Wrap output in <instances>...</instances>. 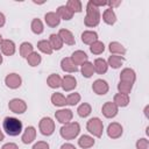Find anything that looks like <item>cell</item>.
I'll return each mask as SVG.
<instances>
[{
    "label": "cell",
    "mask_w": 149,
    "mask_h": 149,
    "mask_svg": "<svg viewBox=\"0 0 149 149\" xmlns=\"http://www.w3.org/2000/svg\"><path fill=\"white\" fill-rule=\"evenodd\" d=\"M133 90V84H129V83H123V81H119L118 84V91L119 93H123V94H128L132 92Z\"/></svg>",
    "instance_id": "obj_40"
},
{
    "label": "cell",
    "mask_w": 149,
    "mask_h": 149,
    "mask_svg": "<svg viewBox=\"0 0 149 149\" xmlns=\"http://www.w3.org/2000/svg\"><path fill=\"white\" fill-rule=\"evenodd\" d=\"M31 149H49V143L45 141H37L36 143H34Z\"/></svg>",
    "instance_id": "obj_42"
},
{
    "label": "cell",
    "mask_w": 149,
    "mask_h": 149,
    "mask_svg": "<svg viewBox=\"0 0 149 149\" xmlns=\"http://www.w3.org/2000/svg\"><path fill=\"white\" fill-rule=\"evenodd\" d=\"M101 113L107 119H113L119 113V107L113 101H106L101 107Z\"/></svg>",
    "instance_id": "obj_8"
},
{
    "label": "cell",
    "mask_w": 149,
    "mask_h": 149,
    "mask_svg": "<svg viewBox=\"0 0 149 149\" xmlns=\"http://www.w3.org/2000/svg\"><path fill=\"white\" fill-rule=\"evenodd\" d=\"M2 62H3V57H2V54H1V51H0V65L2 64Z\"/></svg>",
    "instance_id": "obj_49"
},
{
    "label": "cell",
    "mask_w": 149,
    "mask_h": 149,
    "mask_svg": "<svg viewBox=\"0 0 149 149\" xmlns=\"http://www.w3.org/2000/svg\"><path fill=\"white\" fill-rule=\"evenodd\" d=\"M58 35H59V37L62 38L63 43H65V44H68V45H74V44H76L74 36H73V34H72L69 29H65V28L59 29Z\"/></svg>",
    "instance_id": "obj_18"
},
{
    "label": "cell",
    "mask_w": 149,
    "mask_h": 149,
    "mask_svg": "<svg viewBox=\"0 0 149 149\" xmlns=\"http://www.w3.org/2000/svg\"><path fill=\"white\" fill-rule=\"evenodd\" d=\"M49 43H50V47L52 48V50H61L63 48V41L62 38L59 37L58 34H51L49 36Z\"/></svg>",
    "instance_id": "obj_30"
},
{
    "label": "cell",
    "mask_w": 149,
    "mask_h": 149,
    "mask_svg": "<svg viewBox=\"0 0 149 149\" xmlns=\"http://www.w3.org/2000/svg\"><path fill=\"white\" fill-rule=\"evenodd\" d=\"M1 149H19V147L14 142H7L1 147Z\"/></svg>",
    "instance_id": "obj_43"
},
{
    "label": "cell",
    "mask_w": 149,
    "mask_h": 149,
    "mask_svg": "<svg viewBox=\"0 0 149 149\" xmlns=\"http://www.w3.org/2000/svg\"><path fill=\"white\" fill-rule=\"evenodd\" d=\"M44 21H45L47 26L50 27V28H55V27L59 26V23H61V19H59V16L57 15L56 12H48V13H45Z\"/></svg>",
    "instance_id": "obj_17"
},
{
    "label": "cell",
    "mask_w": 149,
    "mask_h": 149,
    "mask_svg": "<svg viewBox=\"0 0 149 149\" xmlns=\"http://www.w3.org/2000/svg\"><path fill=\"white\" fill-rule=\"evenodd\" d=\"M5 23H6V16L3 15V13H1V12H0V28H1V27H3V26H5Z\"/></svg>",
    "instance_id": "obj_46"
},
{
    "label": "cell",
    "mask_w": 149,
    "mask_h": 149,
    "mask_svg": "<svg viewBox=\"0 0 149 149\" xmlns=\"http://www.w3.org/2000/svg\"><path fill=\"white\" fill-rule=\"evenodd\" d=\"M101 14L100 9L93 5V2L90 0L86 3V16L84 19V24L88 28H94L100 23Z\"/></svg>",
    "instance_id": "obj_1"
},
{
    "label": "cell",
    "mask_w": 149,
    "mask_h": 149,
    "mask_svg": "<svg viewBox=\"0 0 149 149\" xmlns=\"http://www.w3.org/2000/svg\"><path fill=\"white\" fill-rule=\"evenodd\" d=\"M70 58L72 59V62H73L77 66H78V65H81V64H84L85 62L88 61L87 54H86L85 51H83V50H76V51H73Z\"/></svg>",
    "instance_id": "obj_19"
},
{
    "label": "cell",
    "mask_w": 149,
    "mask_h": 149,
    "mask_svg": "<svg viewBox=\"0 0 149 149\" xmlns=\"http://www.w3.org/2000/svg\"><path fill=\"white\" fill-rule=\"evenodd\" d=\"M27 63L28 65H30L31 68H35V66H38L42 62V56L37 52V51H33L27 58Z\"/></svg>",
    "instance_id": "obj_32"
},
{
    "label": "cell",
    "mask_w": 149,
    "mask_h": 149,
    "mask_svg": "<svg viewBox=\"0 0 149 149\" xmlns=\"http://www.w3.org/2000/svg\"><path fill=\"white\" fill-rule=\"evenodd\" d=\"M61 87L65 91V92H71L77 87V79L74 78V76L71 74H65L62 78V85Z\"/></svg>",
    "instance_id": "obj_12"
},
{
    "label": "cell",
    "mask_w": 149,
    "mask_h": 149,
    "mask_svg": "<svg viewBox=\"0 0 149 149\" xmlns=\"http://www.w3.org/2000/svg\"><path fill=\"white\" fill-rule=\"evenodd\" d=\"M93 68H94V72H97L98 74H104L108 70V64L104 58H95L93 62Z\"/></svg>",
    "instance_id": "obj_21"
},
{
    "label": "cell",
    "mask_w": 149,
    "mask_h": 149,
    "mask_svg": "<svg viewBox=\"0 0 149 149\" xmlns=\"http://www.w3.org/2000/svg\"><path fill=\"white\" fill-rule=\"evenodd\" d=\"M92 91L98 95H105L109 91V85L104 79H95L92 84Z\"/></svg>",
    "instance_id": "obj_11"
},
{
    "label": "cell",
    "mask_w": 149,
    "mask_h": 149,
    "mask_svg": "<svg viewBox=\"0 0 149 149\" xmlns=\"http://www.w3.org/2000/svg\"><path fill=\"white\" fill-rule=\"evenodd\" d=\"M106 132H107V135H108L109 139L116 140V139H119V137L122 136V134H123V127L119 122H111L108 125Z\"/></svg>",
    "instance_id": "obj_9"
},
{
    "label": "cell",
    "mask_w": 149,
    "mask_h": 149,
    "mask_svg": "<svg viewBox=\"0 0 149 149\" xmlns=\"http://www.w3.org/2000/svg\"><path fill=\"white\" fill-rule=\"evenodd\" d=\"M47 84L50 88H58L62 85V77L57 73H51L47 78Z\"/></svg>",
    "instance_id": "obj_28"
},
{
    "label": "cell",
    "mask_w": 149,
    "mask_h": 149,
    "mask_svg": "<svg viewBox=\"0 0 149 149\" xmlns=\"http://www.w3.org/2000/svg\"><path fill=\"white\" fill-rule=\"evenodd\" d=\"M79 133H80V125L76 121H70L63 125L59 129V135L64 140H73L79 135Z\"/></svg>",
    "instance_id": "obj_3"
},
{
    "label": "cell",
    "mask_w": 149,
    "mask_h": 149,
    "mask_svg": "<svg viewBox=\"0 0 149 149\" xmlns=\"http://www.w3.org/2000/svg\"><path fill=\"white\" fill-rule=\"evenodd\" d=\"M65 98H66V105H69V106H76L81 99V97L78 92H72V93L68 94V97H65Z\"/></svg>",
    "instance_id": "obj_39"
},
{
    "label": "cell",
    "mask_w": 149,
    "mask_h": 149,
    "mask_svg": "<svg viewBox=\"0 0 149 149\" xmlns=\"http://www.w3.org/2000/svg\"><path fill=\"white\" fill-rule=\"evenodd\" d=\"M36 139V128L34 126H28L23 133H22V136H21V140L24 144H30L35 141Z\"/></svg>",
    "instance_id": "obj_14"
},
{
    "label": "cell",
    "mask_w": 149,
    "mask_h": 149,
    "mask_svg": "<svg viewBox=\"0 0 149 149\" xmlns=\"http://www.w3.org/2000/svg\"><path fill=\"white\" fill-rule=\"evenodd\" d=\"M61 69L64 72H68V73H76L79 70L78 66L72 62V59L70 57L62 58V61H61Z\"/></svg>",
    "instance_id": "obj_16"
},
{
    "label": "cell",
    "mask_w": 149,
    "mask_h": 149,
    "mask_svg": "<svg viewBox=\"0 0 149 149\" xmlns=\"http://www.w3.org/2000/svg\"><path fill=\"white\" fill-rule=\"evenodd\" d=\"M108 50L112 55H119V56H125L127 52L126 48L120 42H116V41H113L108 44Z\"/></svg>",
    "instance_id": "obj_20"
},
{
    "label": "cell",
    "mask_w": 149,
    "mask_h": 149,
    "mask_svg": "<svg viewBox=\"0 0 149 149\" xmlns=\"http://www.w3.org/2000/svg\"><path fill=\"white\" fill-rule=\"evenodd\" d=\"M34 51V47L29 42H22L20 44V56L23 58H27L31 52Z\"/></svg>",
    "instance_id": "obj_34"
},
{
    "label": "cell",
    "mask_w": 149,
    "mask_h": 149,
    "mask_svg": "<svg viewBox=\"0 0 149 149\" xmlns=\"http://www.w3.org/2000/svg\"><path fill=\"white\" fill-rule=\"evenodd\" d=\"M5 140V134H3V132L1 130V128H0V142H2Z\"/></svg>",
    "instance_id": "obj_48"
},
{
    "label": "cell",
    "mask_w": 149,
    "mask_h": 149,
    "mask_svg": "<svg viewBox=\"0 0 149 149\" xmlns=\"http://www.w3.org/2000/svg\"><path fill=\"white\" fill-rule=\"evenodd\" d=\"M55 118L59 123L65 125V123H68V122H70L72 120L73 113H72V111L70 108H61V109L55 112Z\"/></svg>",
    "instance_id": "obj_10"
},
{
    "label": "cell",
    "mask_w": 149,
    "mask_h": 149,
    "mask_svg": "<svg viewBox=\"0 0 149 149\" xmlns=\"http://www.w3.org/2000/svg\"><path fill=\"white\" fill-rule=\"evenodd\" d=\"M0 49H1V54H3L5 56H13L15 54L16 45L12 40H2L0 44Z\"/></svg>",
    "instance_id": "obj_15"
},
{
    "label": "cell",
    "mask_w": 149,
    "mask_h": 149,
    "mask_svg": "<svg viewBox=\"0 0 149 149\" xmlns=\"http://www.w3.org/2000/svg\"><path fill=\"white\" fill-rule=\"evenodd\" d=\"M90 51L93 55H100V54H102L105 51V44H104V42H101L99 40L95 41V42H93L90 45Z\"/></svg>",
    "instance_id": "obj_38"
},
{
    "label": "cell",
    "mask_w": 149,
    "mask_h": 149,
    "mask_svg": "<svg viewBox=\"0 0 149 149\" xmlns=\"http://www.w3.org/2000/svg\"><path fill=\"white\" fill-rule=\"evenodd\" d=\"M80 72L83 74V77L85 78H91L94 73V68H93V63L91 62H85L84 64L80 65Z\"/></svg>",
    "instance_id": "obj_31"
},
{
    "label": "cell",
    "mask_w": 149,
    "mask_h": 149,
    "mask_svg": "<svg viewBox=\"0 0 149 149\" xmlns=\"http://www.w3.org/2000/svg\"><path fill=\"white\" fill-rule=\"evenodd\" d=\"M135 146H136V149H149V140L146 137L139 139L136 141Z\"/></svg>",
    "instance_id": "obj_41"
},
{
    "label": "cell",
    "mask_w": 149,
    "mask_h": 149,
    "mask_svg": "<svg viewBox=\"0 0 149 149\" xmlns=\"http://www.w3.org/2000/svg\"><path fill=\"white\" fill-rule=\"evenodd\" d=\"M73 14L74 13H80L83 10V3L80 0H69L65 5Z\"/></svg>",
    "instance_id": "obj_36"
},
{
    "label": "cell",
    "mask_w": 149,
    "mask_h": 149,
    "mask_svg": "<svg viewBox=\"0 0 149 149\" xmlns=\"http://www.w3.org/2000/svg\"><path fill=\"white\" fill-rule=\"evenodd\" d=\"M86 129L94 137H101L104 132V123L99 118H91L86 123Z\"/></svg>",
    "instance_id": "obj_4"
},
{
    "label": "cell",
    "mask_w": 149,
    "mask_h": 149,
    "mask_svg": "<svg viewBox=\"0 0 149 149\" xmlns=\"http://www.w3.org/2000/svg\"><path fill=\"white\" fill-rule=\"evenodd\" d=\"M129 95L128 94H123V93H116L113 98V102L118 106V107H127L129 105Z\"/></svg>",
    "instance_id": "obj_27"
},
{
    "label": "cell",
    "mask_w": 149,
    "mask_h": 149,
    "mask_svg": "<svg viewBox=\"0 0 149 149\" xmlns=\"http://www.w3.org/2000/svg\"><path fill=\"white\" fill-rule=\"evenodd\" d=\"M30 28H31V31H33L34 34H36V35L42 34V33H43V30H44L43 22H42L40 19H37V17H35V19H33V20H31Z\"/></svg>",
    "instance_id": "obj_33"
},
{
    "label": "cell",
    "mask_w": 149,
    "mask_h": 149,
    "mask_svg": "<svg viewBox=\"0 0 149 149\" xmlns=\"http://www.w3.org/2000/svg\"><path fill=\"white\" fill-rule=\"evenodd\" d=\"M27 107H28L27 102L23 99H20V98H13L8 102L9 111L15 113V114H23L27 111Z\"/></svg>",
    "instance_id": "obj_6"
},
{
    "label": "cell",
    "mask_w": 149,
    "mask_h": 149,
    "mask_svg": "<svg viewBox=\"0 0 149 149\" xmlns=\"http://www.w3.org/2000/svg\"><path fill=\"white\" fill-rule=\"evenodd\" d=\"M38 129L42 135L50 136L55 132V121L49 116H43L38 122Z\"/></svg>",
    "instance_id": "obj_5"
},
{
    "label": "cell",
    "mask_w": 149,
    "mask_h": 149,
    "mask_svg": "<svg viewBox=\"0 0 149 149\" xmlns=\"http://www.w3.org/2000/svg\"><path fill=\"white\" fill-rule=\"evenodd\" d=\"M5 84L10 90H16L22 85V78L19 73L12 72L5 77Z\"/></svg>",
    "instance_id": "obj_7"
},
{
    "label": "cell",
    "mask_w": 149,
    "mask_h": 149,
    "mask_svg": "<svg viewBox=\"0 0 149 149\" xmlns=\"http://www.w3.org/2000/svg\"><path fill=\"white\" fill-rule=\"evenodd\" d=\"M50 100H51L52 105L56 106V107H64V106H66V98L62 93H59V92L52 93Z\"/></svg>",
    "instance_id": "obj_29"
},
{
    "label": "cell",
    "mask_w": 149,
    "mask_h": 149,
    "mask_svg": "<svg viewBox=\"0 0 149 149\" xmlns=\"http://www.w3.org/2000/svg\"><path fill=\"white\" fill-rule=\"evenodd\" d=\"M2 40H3V38H2V36H1V34H0V44H1V42H2Z\"/></svg>",
    "instance_id": "obj_50"
},
{
    "label": "cell",
    "mask_w": 149,
    "mask_h": 149,
    "mask_svg": "<svg viewBox=\"0 0 149 149\" xmlns=\"http://www.w3.org/2000/svg\"><path fill=\"white\" fill-rule=\"evenodd\" d=\"M98 41V34L94 30H85L81 33V42L84 44L91 45L93 42Z\"/></svg>",
    "instance_id": "obj_22"
},
{
    "label": "cell",
    "mask_w": 149,
    "mask_h": 149,
    "mask_svg": "<svg viewBox=\"0 0 149 149\" xmlns=\"http://www.w3.org/2000/svg\"><path fill=\"white\" fill-rule=\"evenodd\" d=\"M2 128L9 136H17L23 130L22 121L14 116H6L2 121Z\"/></svg>",
    "instance_id": "obj_2"
},
{
    "label": "cell",
    "mask_w": 149,
    "mask_h": 149,
    "mask_svg": "<svg viewBox=\"0 0 149 149\" xmlns=\"http://www.w3.org/2000/svg\"><path fill=\"white\" fill-rule=\"evenodd\" d=\"M37 49L41 52L45 54V55H51L54 52V50L50 47V43H49L48 40H41V41H38L37 42Z\"/></svg>",
    "instance_id": "obj_37"
},
{
    "label": "cell",
    "mask_w": 149,
    "mask_h": 149,
    "mask_svg": "<svg viewBox=\"0 0 149 149\" xmlns=\"http://www.w3.org/2000/svg\"><path fill=\"white\" fill-rule=\"evenodd\" d=\"M121 5V0H118V1H107V6H109L108 8H115V7H118V6H120Z\"/></svg>",
    "instance_id": "obj_44"
},
{
    "label": "cell",
    "mask_w": 149,
    "mask_h": 149,
    "mask_svg": "<svg viewBox=\"0 0 149 149\" xmlns=\"http://www.w3.org/2000/svg\"><path fill=\"white\" fill-rule=\"evenodd\" d=\"M56 13L57 15L59 16L61 20H65V21H69L73 17V13L65 6V5H62V6H58L57 9H56Z\"/></svg>",
    "instance_id": "obj_25"
},
{
    "label": "cell",
    "mask_w": 149,
    "mask_h": 149,
    "mask_svg": "<svg viewBox=\"0 0 149 149\" xmlns=\"http://www.w3.org/2000/svg\"><path fill=\"white\" fill-rule=\"evenodd\" d=\"M125 61H126L125 56L111 55L106 62H107L108 66H111L112 69H119V68H121V65L123 64V62H125Z\"/></svg>",
    "instance_id": "obj_23"
},
{
    "label": "cell",
    "mask_w": 149,
    "mask_h": 149,
    "mask_svg": "<svg viewBox=\"0 0 149 149\" xmlns=\"http://www.w3.org/2000/svg\"><path fill=\"white\" fill-rule=\"evenodd\" d=\"M143 113H144V116L147 119H149V105H146V107L143 109Z\"/></svg>",
    "instance_id": "obj_47"
},
{
    "label": "cell",
    "mask_w": 149,
    "mask_h": 149,
    "mask_svg": "<svg viewBox=\"0 0 149 149\" xmlns=\"http://www.w3.org/2000/svg\"><path fill=\"white\" fill-rule=\"evenodd\" d=\"M136 80V73L133 69L130 68H125L121 70L120 72V81H123V83H129V84H133L135 83Z\"/></svg>",
    "instance_id": "obj_13"
},
{
    "label": "cell",
    "mask_w": 149,
    "mask_h": 149,
    "mask_svg": "<svg viewBox=\"0 0 149 149\" xmlns=\"http://www.w3.org/2000/svg\"><path fill=\"white\" fill-rule=\"evenodd\" d=\"M102 21L108 24V26H113L116 22V14L112 8H107L104 10L102 13Z\"/></svg>",
    "instance_id": "obj_26"
},
{
    "label": "cell",
    "mask_w": 149,
    "mask_h": 149,
    "mask_svg": "<svg viewBox=\"0 0 149 149\" xmlns=\"http://www.w3.org/2000/svg\"><path fill=\"white\" fill-rule=\"evenodd\" d=\"M92 112V107L90 104L87 102H83L78 106L77 108V114L80 116V118H87Z\"/></svg>",
    "instance_id": "obj_35"
},
{
    "label": "cell",
    "mask_w": 149,
    "mask_h": 149,
    "mask_svg": "<svg viewBox=\"0 0 149 149\" xmlns=\"http://www.w3.org/2000/svg\"><path fill=\"white\" fill-rule=\"evenodd\" d=\"M95 143V140L93 139V136L91 135H81L79 139H78V146L83 149H88L91 147H93Z\"/></svg>",
    "instance_id": "obj_24"
},
{
    "label": "cell",
    "mask_w": 149,
    "mask_h": 149,
    "mask_svg": "<svg viewBox=\"0 0 149 149\" xmlns=\"http://www.w3.org/2000/svg\"><path fill=\"white\" fill-rule=\"evenodd\" d=\"M61 149H77L72 143H63L62 146H61Z\"/></svg>",
    "instance_id": "obj_45"
}]
</instances>
